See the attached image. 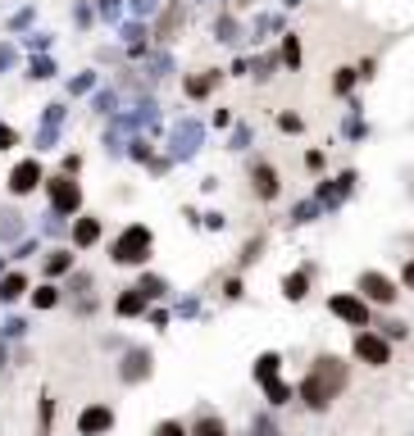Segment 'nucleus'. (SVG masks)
I'll return each instance as SVG.
<instances>
[{
	"instance_id": "a19ab883",
	"label": "nucleus",
	"mask_w": 414,
	"mask_h": 436,
	"mask_svg": "<svg viewBox=\"0 0 414 436\" xmlns=\"http://www.w3.org/2000/svg\"><path fill=\"white\" fill-rule=\"evenodd\" d=\"M401 282H406V291H414V259H410L406 268H401Z\"/></svg>"
},
{
	"instance_id": "39448f33",
	"label": "nucleus",
	"mask_w": 414,
	"mask_h": 436,
	"mask_svg": "<svg viewBox=\"0 0 414 436\" xmlns=\"http://www.w3.org/2000/svg\"><path fill=\"white\" fill-rule=\"evenodd\" d=\"M14 196H32L37 187H46V173H41V159H18L9 169V182H5Z\"/></svg>"
},
{
	"instance_id": "f03ea898",
	"label": "nucleus",
	"mask_w": 414,
	"mask_h": 436,
	"mask_svg": "<svg viewBox=\"0 0 414 436\" xmlns=\"http://www.w3.org/2000/svg\"><path fill=\"white\" fill-rule=\"evenodd\" d=\"M150 255H155V232H150L146 223H128V227L114 237V246H110L114 264H146Z\"/></svg>"
},
{
	"instance_id": "aec40b11",
	"label": "nucleus",
	"mask_w": 414,
	"mask_h": 436,
	"mask_svg": "<svg viewBox=\"0 0 414 436\" xmlns=\"http://www.w3.org/2000/svg\"><path fill=\"white\" fill-rule=\"evenodd\" d=\"M214 32H219V41H224V46H237V41H242V23H237L233 14H224V18H219V23H214Z\"/></svg>"
},
{
	"instance_id": "2eb2a0df",
	"label": "nucleus",
	"mask_w": 414,
	"mask_h": 436,
	"mask_svg": "<svg viewBox=\"0 0 414 436\" xmlns=\"http://www.w3.org/2000/svg\"><path fill=\"white\" fill-rule=\"evenodd\" d=\"M114 309H119V318H132V314H146V296H141V286L123 291V296L114 300Z\"/></svg>"
},
{
	"instance_id": "b1692460",
	"label": "nucleus",
	"mask_w": 414,
	"mask_h": 436,
	"mask_svg": "<svg viewBox=\"0 0 414 436\" xmlns=\"http://www.w3.org/2000/svg\"><path fill=\"white\" fill-rule=\"evenodd\" d=\"M137 286H141V296H146V300H160V296L169 291V282H164V277H155V273H146Z\"/></svg>"
},
{
	"instance_id": "c9c22d12",
	"label": "nucleus",
	"mask_w": 414,
	"mask_h": 436,
	"mask_svg": "<svg viewBox=\"0 0 414 436\" xmlns=\"http://www.w3.org/2000/svg\"><path fill=\"white\" fill-rule=\"evenodd\" d=\"M96 110H101V114H114V91H101V95H96Z\"/></svg>"
},
{
	"instance_id": "6ab92c4d",
	"label": "nucleus",
	"mask_w": 414,
	"mask_h": 436,
	"mask_svg": "<svg viewBox=\"0 0 414 436\" xmlns=\"http://www.w3.org/2000/svg\"><path fill=\"white\" fill-rule=\"evenodd\" d=\"M18 237H23V214L0 209V241H18Z\"/></svg>"
},
{
	"instance_id": "423d86ee",
	"label": "nucleus",
	"mask_w": 414,
	"mask_h": 436,
	"mask_svg": "<svg viewBox=\"0 0 414 436\" xmlns=\"http://www.w3.org/2000/svg\"><path fill=\"white\" fill-rule=\"evenodd\" d=\"M250 191H255L259 200H278L283 196V173H278L269 159H255L250 164Z\"/></svg>"
},
{
	"instance_id": "412c9836",
	"label": "nucleus",
	"mask_w": 414,
	"mask_h": 436,
	"mask_svg": "<svg viewBox=\"0 0 414 436\" xmlns=\"http://www.w3.org/2000/svg\"><path fill=\"white\" fill-rule=\"evenodd\" d=\"M278 60H283L287 69H301V37H296V32L283 37V55H278Z\"/></svg>"
},
{
	"instance_id": "e433bc0d",
	"label": "nucleus",
	"mask_w": 414,
	"mask_h": 436,
	"mask_svg": "<svg viewBox=\"0 0 414 436\" xmlns=\"http://www.w3.org/2000/svg\"><path fill=\"white\" fill-rule=\"evenodd\" d=\"M132 14H137V18H146V14H155V0H132Z\"/></svg>"
},
{
	"instance_id": "ea45409f",
	"label": "nucleus",
	"mask_w": 414,
	"mask_h": 436,
	"mask_svg": "<svg viewBox=\"0 0 414 436\" xmlns=\"http://www.w3.org/2000/svg\"><path fill=\"white\" fill-rule=\"evenodd\" d=\"M305 169L319 173V169H323V150H310V154H305Z\"/></svg>"
},
{
	"instance_id": "79ce46f5",
	"label": "nucleus",
	"mask_w": 414,
	"mask_h": 436,
	"mask_svg": "<svg viewBox=\"0 0 414 436\" xmlns=\"http://www.w3.org/2000/svg\"><path fill=\"white\" fill-rule=\"evenodd\" d=\"M51 409H55V404H51V395H46V400H41V432L51 428Z\"/></svg>"
},
{
	"instance_id": "c85d7f7f",
	"label": "nucleus",
	"mask_w": 414,
	"mask_h": 436,
	"mask_svg": "<svg viewBox=\"0 0 414 436\" xmlns=\"http://www.w3.org/2000/svg\"><path fill=\"white\" fill-rule=\"evenodd\" d=\"M314 218H319V205H314V200L296 205V214H292V223H314Z\"/></svg>"
},
{
	"instance_id": "7c9ffc66",
	"label": "nucleus",
	"mask_w": 414,
	"mask_h": 436,
	"mask_svg": "<svg viewBox=\"0 0 414 436\" xmlns=\"http://www.w3.org/2000/svg\"><path fill=\"white\" fill-rule=\"evenodd\" d=\"M27 77L46 82V77H55V64H51V60H32V73H27Z\"/></svg>"
},
{
	"instance_id": "20e7f679",
	"label": "nucleus",
	"mask_w": 414,
	"mask_h": 436,
	"mask_svg": "<svg viewBox=\"0 0 414 436\" xmlns=\"http://www.w3.org/2000/svg\"><path fill=\"white\" fill-rule=\"evenodd\" d=\"M355 291H360V296L369 300V305H382V309H387V305H396V296H401V291H396V282H392L387 273H378V268L360 273V282H355Z\"/></svg>"
},
{
	"instance_id": "4468645a",
	"label": "nucleus",
	"mask_w": 414,
	"mask_h": 436,
	"mask_svg": "<svg viewBox=\"0 0 414 436\" xmlns=\"http://www.w3.org/2000/svg\"><path fill=\"white\" fill-rule=\"evenodd\" d=\"M310 277H314V268H310V264H305V268H296V273H287L283 296H287V300H305V291H310Z\"/></svg>"
},
{
	"instance_id": "f704fd0d",
	"label": "nucleus",
	"mask_w": 414,
	"mask_h": 436,
	"mask_svg": "<svg viewBox=\"0 0 414 436\" xmlns=\"http://www.w3.org/2000/svg\"><path fill=\"white\" fill-rule=\"evenodd\" d=\"M9 145H18V132L9 123H0V150H9Z\"/></svg>"
},
{
	"instance_id": "393cba45",
	"label": "nucleus",
	"mask_w": 414,
	"mask_h": 436,
	"mask_svg": "<svg viewBox=\"0 0 414 436\" xmlns=\"http://www.w3.org/2000/svg\"><path fill=\"white\" fill-rule=\"evenodd\" d=\"M32 305L37 309H55V305H60V286H37L32 291Z\"/></svg>"
},
{
	"instance_id": "f8f14e48",
	"label": "nucleus",
	"mask_w": 414,
	"mask_h": 436,
	"mask_svg": "<svg viewBox=\"0 0 414 436\" xmlns=\"http://www.w3.org/2000/svg\"><path fill=\"white\" fill-rule=\"evenodd\" d=\"M178 27H182V0H169V9L160 14V23H155V41H173Z\"/></svg>"
},
{
	"instance_id": "58836bf2",
	"label": "nucleus",
	"mask_w": 414,
	"mask_h": 436,
	"mask_svg": "<svg viewBox=\"0 0 414 436\" xmlns=\"http://www.w3.org/2000/svg\"><path fill=\"white\" fill-rule=\"evenodd\" d=\"M224 296H228V300H242V277H228V286H224Z\"/></svg>"
},
{
	"instance_id": "9d476101",
	"label": "nucleus",
	"mask_w": 414,
	"mask_h": 436,
	"mask_svg": "<svg viewBox=\"0 0 414 436\" xmlns=\"http://www.w3.org/2000/svg\"><path fill=\"white\" fill-rule=\"evenodd\" d=\"M110 428H114V414L105 409V404L82 409V418H78V432H82V436H101V432H110Z\"/></svg>"
},
{
	"instance_id": "0eeeda50",
	"label": "nucleus",
	"mask_w": 414,
	"mask_h": 436,
	"mask_svg": "<svg viewBox=\"0 0 414 436\" xmlns=\"http://www.w3.org/2000/svg\"><path fill=\"white\" fill-rule=\"evenodd\" d=\"M355 359H360V364H373V368L392 364V345H387V336H378V332H360V336H355Z\"/></svg>"
},
{
	"instance_id": "473e14b6",
	"label": "nucleus",
	"mask_w": 414,
	"mask_h": 436,
	"mask_svg": "<svg viewBox=\"0 0 414 436\" xmlns=\"http://www.w3.org/2000/svg\"><path fill=\"white\" fill-rule=\"evenodd\" d=\"M91 86H96V73H82V77H73V82H69V91L82 95V91H91Z\"/></svg>"
},
{
	"instance_id": "6e6552de",
	"label": "nucleus",
	"mask_w": 414,
	"mask_h": 436,
	"mask_svg": "<svg viewBox=\"0 0 414 436\" xmlns=\"http://www.w3.org/2000/svg\"><path fill=\"white\" fill-rule=\"evenodd\" d=\"M328 309L337 318H346V323H355V327H364L369 323V300L360 296V291H346V296H332L328 300Z\"/></svg>"
},
{
	"instance_id": "f257e3e1",
	"label": "nucleus",
	"mask_w": 414,
	"mask_h": 436,
	"mask_svg": "<svg viewBox=\"0 0 414 436\" xmlns=\"http://www.w3.org/2000/svg\"><path fill=\"white\" fill-rule=\"evenodd\" d=\"M346 382H351L346 359H337V355H319V359L310 364V373H305V382H301V400L310 404V409H328L337 395L346 391Z\"/></svg>"
},
{
	"instance_id": "1a4fd4ad",
	"label": "nucleus",
	"mask_w": 414,
	"mask_h": 436,
	"mask_svg": "<svg viewBox=\"0 0 414 436\" xmlns=\"http://www.w3.org/2000/svg\"><path fill=\"white\" fill-rule=\"evenodd\" d=\"M200 141H205V128H200L196 119L178 123V128H173V159H191Z\"/></svg>"
},
{
	"instance_id": "4c0bfd02",
	"label": "nucleus",
	"mask_w": 414,
	"mask_h": 436,
	"mask_svg": "<svg viewBox=\"0 0 414 436\" xmlns=\"http://www.w3.org/2000/svg\"><path fill=\"white\" fill-rule=\"evenodd\" d=\"M155 436H187V432H182V423H160Z\"/></svg>"
},
{
	"instance_id": "a211bd4d",
	"label": "nucleus",
	"mask_w": 414,
	"mask_h": 436,
	"mask_svg": "<svg viewBox=\"0 0 414 436\" xmlns=\"http://www.w3.org/2000/svg\"><path fill=\"white\" fill-rule=\"evenodd\" d=\"M23 291H27V277H23V273H5V277H0V305L18 300Z\"/></svg>"
},
{
	"instance_id": "c756f323",
	"label": "nucleus",
	"mask_w": 414,
	"mask_h": 436,
	"mask_svg": "<svg viewBox=\"0 0 414 436\" xmlns=\"http://www.w3.org/2000/svg\"><path fill=\"white\" fill-rule=\"evenodd\" d=\"M264 391H269V400H273V404H287V386L278 382V377H269V382H264Z\"/></svg>"
},
{
	"instance_id": "5701e85b",
	"label": "nucleus",
	"mask_w": 414,
	"mask_h": 436,
	"mask_svg": "<svg viewBox=\"0 0 414 436\" xmlns=\"http://www.w3.org/2000/svg\"><path fill=\"white\" fill-rule=\"evenodd\" d=\"M255 364H259V368H255V377H259V382H269V377H278V364H283V355L264 350V355H259Z\"/></svg>"
},
{
	"instance_id": "ddd939ff",
	"label": "nucleus",
	"mask_w": 414,
	"mask_h": 436,
	"mask_svg": "<svg viewBox=\"0 0 414 436\" xmlns=\"http://www.w3.org/2000/svg\"><path fill=\"white\" fill-rule=\"evenodd\" d=\"M101 241V218H73V246L86 250Z\"/></svg>"
},
{
	"instance_id": "37998d69",
	"label": "nucleus",
	"mask_w": 414,
	"mask_h": 436,
	"mask_svg": "<svg viewBox=\"0 0 414 436\" xmlns=\"http://www.w3.org/2000/svg\"><path fill=\"white\" fill-rule=\"evenodd\" d=\"M9 64H14V51H9V46H0V73H5Z\"/></svg>"
},
{
	"instance_id": "4be33fe9",
	"label": "nucleus",
	"mask_w": 414,
	"mask_h": 436,
	"mask_svg": "<svg viewBox=\"0 0 414 436\" xmlns=\"http://www.w3.org/2000/svg\"><path fill=\"white\" fill-rule=\"evenodd\" d=\"M191 436H228V428H224V418L205 414V418H196V428H191Z\"/></svg>"
},
{
	"instance_id": "cd10ccee",
	"label": "nucleus",
	"mask_w": 414,
	"mask_h": 436,
	"mask_svg": "<svg viewBox=\"0 0 414 436\" xmlns=\"http://www.w3.org/2000/svg\"><path fill=\"white\" fill-rule=\"evenodd\" d=\"M264 246H269L264 237H250V241H246V250H242V264H255V259L264 255Z\"/></svg>"
},
{
	"instance_id": "bb28decb",
	"label": "nucleus",
	"mask_w": 414,
	"mask_h": 436,
	"mask_svg": "<svg viewBox=\"0 0 414 436\" xmlns=\"http://www.w3.org/2000/svg\"><path fill=\"white\" fill-rule=\"evenodd\" d=\"M278 64H283L278 55H259V60H255V77H259V82H269V77L278 73Z\"/></svg>"
},
{
	"instance_id": "2f4dec72",
	"label": "nucleus",
	"mask_w": 414,
	"mask_h": 436,
	"mask_svg": "<svg viewBox=\"0 0 414 436\" xmlns=\"http://www.w3.org/2000/svg\"><path fill=\"white\" fill-rule=\"evenodd\" d=\"M278 128H283V132H301L305 119H301V114H278Z\"/></svg>"
},
{
	"instance_id": "dca6fc26",
	"label": "nucleus",
	"mask_w": 414,
	"mask_h": 436,
	"mask_svg": "<svg viewBox=\"0 0 414 436\" xmlns=\"http://www.w3.org/2000/svg\"><path fill=\"white\" fill-rule=\"evenodd\" d=\"M150 373V355L146 350H132L128 359H123V382H137V377Z\"/></svg>"
},
{
	"instance_id": "72a5a7b5",
	"label": "nucleus",
	"mask_w": 414,
	"mask_h": 436,
	"mask_svg": "<svg viewBox=\"0 0 414 436\" xmlns=\"http://www.w3.org/2000/svg\"><path fill=\"white\" fill-rule=\"evenodd\" d=\"M246 141H250V128L237 123V128H233V150H246Z\"/></svg>"
},
{
	"instance_id": "7ed1b4c3",
	"label": "nucleus",
	"mask_w": 414,
	"mask_h": 436,
	"mask_svg": "<svg viewBox=\"0 0 414 436\" xmlns=\"http://www.w3.org/2000/svg\"><path fill=\"white\" fill-rule=\"evenodd\" d=\"M46 196H51V209L64 218H73L82 209V187L73 182V173H60V178H46Z\"/></svg>"
},
{
	"instance_id": "a878e982",
	"label": "nucleus",
	"mask_w": 414,
	"mask_h": 436,
	"mask_svg": "<svg viewBox=\"0 0 414 436\" xmlns=\"http://www.w3.org/2000/svg\"><path fill=\"white\" fill-rule=\"evenodd\" d=\"M355 77H360V69H337V77H332V91H337V95H351Z\"/></svg>"
},
{
	"instance_id": "9b49d317",
	"label": "nucleus",
	"mask_w": 414,
	"mask_h": 436,
	"mask_svg": "<svg viewBox=\"0 0 414 436\" xmlns=\"http://www.w3.org/2000/svg\"><path fill=\"white\" fill-rule=\"evenodd\" d=\"M219 77H224L219 69H205V73H191L187 82H182V91H187V100H205V95H209V91H214V86H219Z\"/></svg>"
},
{
	"instance_id": "f3484780",
	"label": "nucleus",
	"mask_w": 414,
	"mask_h": 436,
	"mask_svg": "<svg viewBox=\"0 0 414 436\" xmlns=\"http://www.w3.org/2000/svg\"><path fill=\"white\" fill-rule=\"evenodd\" d=\"M73 273V250H51L46 255V277H64Z\"/></svg>"
}]
</instances>
